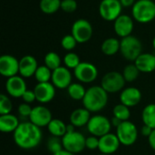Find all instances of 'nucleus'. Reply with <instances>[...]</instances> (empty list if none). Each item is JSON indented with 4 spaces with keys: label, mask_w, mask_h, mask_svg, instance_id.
Returning <instances> with one entry per match:
<instances>
[{
    "label": "nucleus",
    "mask_w": 155,
    "mask_h": 155,
    "mask_svg": "<svg viewBox=\"0 0 155 155\" xmlns=\"http://www.w3.org/2000/svg\"><path fill=\"white\" fill-rule=\"evenodd\" d=\"M43 138L42 130L33 123H20L14 132V141L15 144L23 150H31L37 147Z\"/></svg>",
    "instance_id": "nucleus-1"
},
{
    "label": "nucleus",
    "mask_w": 155,
    "mask_h": 155,
    "mask_svg": "<svg viewBox=\"0 0 155 155\" xmlns=\"http://www.w3.org/2000/svg\"><path fill=\"white\" fill-rule=\"evenodd\" d=\"M82 102L84 107L89 112H100L108 104V93L101 85H94L86 90Z\"/></svg>",
    "instance_id": "nucleus-2"
},
{
    "label": "nucleus",
    "mask_w": 155,
    "mask_h": 155,
    "mask_svg": "<svg viewBox=\"0 0 155 155\" xmlns=\"http://www.w3.org/2000/svg\"><path fill=\"white\" fill-rule=\"evenodd\" d=\"M132 15L135 21L147 24L155 18V3L153 0H138L132 7Z\"/></svg>",
    "instance_id": "nucleus-3"
},
{
    "label": "nucleus",
    "mask_w": 155,
    "mask_h": 155,
    "mask_svg": "<svg viewBox=\"0 0 155 155\" xmlns=\"http://www.w3.org/2000/svg\"><path fill=\"white\" fill-rule=\"evenodd\" d=\"M142 50L143 45L137 37L131 35L122 38L120 45V53L126 60L134 62L142 54Z\"/></svg>",
    "instance_id": "nucleus-4"
},
{
    "label": "nucleus",
    "mask_w": 155,
    "mask_h": 155,
    "mask_svg": "<svg viewBox=\"0 0 155 155\" xmlns=\"http://www.w3.org/2000/svg\"><path fill=\"white\" fill-rule=\"evenodd\" d=\"M85 141L86 137H84V134L76 131L67 132L62 137L64 149L74 154L80 153L86 148Z\"/></svg>",
    "instance_id": "nucleus-5"
},
{
    "label": "nucleus",
    "mask_w": 155,
    "mask_h": 155,
    "mask_svg": "<svg viewBox=\"0 0 155 155\" xmlns=\"http://www.w3.org/2000/svg\"><path fill=\"white\" fill-rule=\"evenodd\" d=\"M121 143V144L124 146H131L138 139V130L136 125L130 122L124 121L117 128L115 134Z\"/></svg>",
    "instance_id": "nucleus-6"
},
{
    "label": "nucleus",
    "mask_w": 155,
    "mask_h": 155,
    "mask_svg": "<svg viewBox=\"0 0 155 155\" xmlns=\"http://www.w3.org/2000/svg\"><path fill=\"white\" fill-rule=\"evenodd\" d=\"M125 79L123 74L115 71L109 72L105 74L101 81V86L108 93L114 94L122 92L125 85Z\"/></svg>",
    "instance_id": "nucleus-7"
},
{
    "label": "nucleus",
    "mask_w": 155,
    "mask_h": 155,
    "mask_svg": "<svg viewBox=\"0 0 155 155\" xmlns=\"http://www.w3.org/2000/svg\"><path fill=\"white\" fill-rule=\"evenodd\" d=\"M86 126L88 132L92 135L98 138L109 134L112 129L111 120H109L106 116L101 114H95L92 116Z\"/></svg>",
    "instance_id": "nucleus-8"
},
{
    "label": "nucleus",
    "mask_w": 155,
    "mask_h": 155,
    "mask_svg": "<svg viewBox=\"0 0 155 155\" xmlns=\"http://www.w3.org/2000/svg\"><path fill=\"white\" fill-rule=\"evenodd\" d=\"M123 5L120 0H102L99 5V14L105 21H115L122 15Z\"/></svg>",
    "instance_id": "nucleus-9"
},
{
    "label": "nucleus",
    "mask_w": 155,
    "mask_h": 155,
    "mask_svg": "<svg viewBox=\"0 0 155 155\" xmlns=\"http://www.w3.org/2000/svg\"><path fill=\"white\" fill-rule=\"evenodd\" d=\"M93 32L91 23L84 18L77 19L72 25V35L79 44L88 42L93 35Z\"/></svg>",
    "instance_id": "nucleus-10"
},
{
    "label": "nucleus",
    "mask_w": 155,
    "mask_h": 155,
    "mask_svg": "<svg viewBox=\"0 0 155 155\" xmlns=\"http://www.w3.org/2000/svg\"><path fill=\"white\" fill-rule=\"evenodd\" d=\"M75 78L84 84L93 83L98 76V70L96 66L88 62H81L80 64L74 70Z\"/></svg>",
    "instance_id": "nucleus-11"
},
{
    "label": "nucleus",
    "mask_w": 155,
    "mask_h": 155,
    "mask_svg": "<svg viewBox=\"0 0 155 155\" xmlns=\"http://www.w3.org/2000/svg\"><path fill=\"white\" fill-rule=\"evenodd\" d=\"M31 123L36 126L43 128L47 127L50 122L53 120V115L51 111L44 105H36L33 107L32 113L29 116Z\"/></svg>",
    "instance_id": "nucleus-12"
},
{
    "label": "nucleus",
    "mask_w": 155,
    "mask_h": 155,
    "mask_svg": "<svg viewBox=\"0 0 155 155\" xmlns=\"http://www.w3.org/2000/svg\"><path fill=\"white\" fill-rule=\"evenodd\" d=\"M0 74L4 77L10 78L19 74V60L10 54L0 57Z\"/></svg>",
    "instance_id": "nucleus-13"
},
{
    "label": "nucleus",
    "mask_w": 155,
    "mask_h": 155,
    "mask_svg": "<svg viewBox=\"0 0 155 155\" xmlns=\"http://www.w3.org/2000/svg\"><path fill=\"white\" fill-rule=\"evenodd\" d=\"M72 73L65 66H60L52 73V84L58 89H67L72 84Z\"/></svg>",
    "instance_id": "nucleus-14"
},
{
    "label": "nucleus",
    "mask_w": 155,
    "mask_h": 155,
    "mask_svg": "<svg viewBox=\"0 0 155 155\" xmlns=\"http://www.w3.org/2000/svg\"><path fill=\"white\" fill-rule=\"evenodd\" d=\"M36 101L40 104H47L55 96V86L50 83H37L34 88Z\"/></svg>",
    "instance_id": "nucleus-15"
},
{
    "label": "nucleus",
    "mask_w": 155,
    "mask_h": 155,
    "mask_svg": "<svg viewBox=\"0 0 155 155\" xmlns=\"http://www.w3.org/2000/svg\"><path fill=\"white\" fill-rule=\"evenodd\" d=\"M5 90L8 95L12 97H15V98L22 97L24 93L27 90L26 84H25L24 77L15 75V76L7 78L5 82Z\"/></svg>",
    "instance_id": "nucleus-16"
},
{
    "label": "nucleus",
    "mask_w": 155,
    "mask_h": 155,
    "mask_svg": "<svg viewBox=\"0 0 155 155\" xmlns=\"http://www.w3.org/2000/svg\"><path fill=\"white\" fill-rule=\"evenodd\" d=\"M134 20L128 15H121L114 23V29L115 34L124 38L132 35L134 30Z\"/></svg>",
    "instance_id": "nucleus-17"
},
{
    "label": "nucleus",
    "mask_w": 155,
    "mask_h": 155,
    "mask_svg": "<svg viewBox=\"0 0 155 155\" xmlns=\"http://www.w3.org/2000/svg\"><path fill=\"white\" fill-rule=\"evenodd\" d=\"M121 143L114 134H107L99 138V148L101 153L104 154H113L120 147Z\"/></svg>",
    "instance_id": "nucleus-18"
},
{
    "label": "nucleus",
    "mask_w": 155,
    "mask_h": 155,
    "mask_svg": "<svg viewBox=\"0 0 155 155\" xmlns=\"http://www.w3.org/2000/svg\"><path fill=\"white\" fill-rule=\"evenodd\" d=\"M142 92L136 87L124 88L120 94L121 104L128 106L129 108L136 106L142 100Z\"/></svg>",
    "instance_id": "nucleus-19"
},
{
    "label": "nucleus",
    "mask_w": 155,
    "mask_h": 155,
    "mask_svg": "<svg viewBox=\"0 0 155 155\" xmlns=\"http://www.w3.org/2000/svg\"><path fill=\"white\" fill-rule=\"evenodd\" d=\"M37 68V60L33 55H25L19 60V74L24 78L35 76Z\"/></svg>",
    "instance_id": "nucleus-20"
},
{
    "label": "nucleus",
    "mask_w": 155,
    "mask_h": 155,
    "mask_svg": "<svg viewBox=\"0 0 155 155\" xmlns=\"http://www.w3.org/2000/svg\"><path fill=\"white\" fill-rule=\"evenodd\" d=\"M134 64L141 73H152L155 70V55L150 53H142L134 61Z\"/></svg>",
    "instance_id": "nucleus-21"
},
{
    "label": "nucleus",
    "mask_w": 155,
    "mask_h": 155,
    "mask_svg": "<svg viewBox=\"0 0 155 155\" xmlns=\"http://www.w3.org/2000/svg\"><path fill=\"white\" fill-rule=\"evenodd\" d=\"M91 112L84 107L77 108L70 114V124L74 127H83L87 125L91 119Z\"/></svg>",
    "instance_id": "nucleus-22"
},
{
    "label": "nucleus",
    "mask_w": 155,
    "mask_h": 155,
    "mask_svg": "<svg viewBox=\"0 0 155 155\" xmlns=\"http://www.w3.org/2000/svg\"><path fill=\"white\" fill-rule=\"evenodd\" d=\"M19 124L20 123L18 118L12 114L0 115V131L2 133H14Z\"/></svg>",
    "instance_id": "nucleus-23"
},
{
    "label": "nucleus",
    "mask_w": 155,
    "mask_h": 155,
    "mask_svg": "<svg viewBox=\"0 0 155 155\" xmlns=\"http://www.w3.org/2000/svg\"><path fill=\"white\" fill-rule=\"evenodd\" d=\"M120 45L121 41H119L117 38L110 37L105 39L101 45V50L105 55H114L118 52H120Z\"/></svg>",
    "instance_id": "nucleus-24"
},
{
    "label": "nucleus",
    "mask_w": 155,
    "mask_h": 155,
    "mask_svg": "<svg viewBox=\"0 0 155 155\" xmlns=\"http://www.w3.org/2000/svg\"><path fill=\"white\" fill-rule=\"evenodd\" d=\"M67 124L61 119H53L47 125V130L52 136L62 138L67 132Z\"/></svg>",
    "instance_id": "nucleus-25"
},
{
    "label": "nucleus",
    "mask_w": 155,
    "mask_h": 155,
    "mask_svg": "<svg viewBox=\"0 0 155 155\" xmlns=\"http://www.w3.org/2000/svg\"><path fill=\"white\" fill-rule=\"evenodd\" d=\"M142 120L143 124L155 129V104H149L143 108Z\"/></svg>",
    "instance_id": "nucleus-26"
},
{
    "label": "nucleus",
    "mask_w": 155,
    "mask_h": 155,
    "mask_svg": "<svg viewBox=\"0 0 155 155\" xmlns=\"http://www.w3.org/2000/svg\"><path fill=\"white\" fill-rule=\"evenodd\" d=\"M67 94L69 97L73 100L83 101L86 94V89L80 83H72L67 88Z\"/></svg>",
    "instance_id": "nucleus-27"
},
{
    "label": "nucleus",
    "mask_w": 155,
    "mask_h": 155,
    "mask_svg": "<svg viewBox=\"0 0 155 155\" xmlns=\"http://www.w3.org/2000/svg\"><path fill=\"white\" fill-rule=\"evenodd\" d=\"M62 0H40L39 7L44 14L52 15L61 9Z\"/></svg>",
    "instance_id": "nucleus-28"
},
{
    "label": "nucleus",
    "mask_w": 155,
    "mask_h": 155,
    "mask_svg": "<svg viewBox=\"0 0 155 155\" xmlns=\"http://www.w3.org/2000/svg\"><path fill=\"white\" fill-rule=\"evenodd\" d=\"M113 114L114 117L120 119L121 121L124 122V121H129L130 117H131V112H130V108L123 104H116L114 109H113Z\"/></svg>",
    "instance_id": "nucleus-29"
},
{
    "label": "nucleus",
    "mask_w": 155,
    "mask_h": 155,
    "mask_svg": "<svg viewBox=\"0 0 155 155\" xmlns=\"http://www.w3.org/2000/svg\"><path fill=\"white\" fill-rule=\"evenodd\" d=\"M45 65L54 71L61 66V58L55 52H49L45 56Z\"/></svg>",
    "instance_id": "nucleus-30"
},
{
    "label": "nucleus",
    "mask_w": 155,
    "mask_h": 155,
    "mask_svg": "<svg viewBox=\"0 0 155 155\" xmlns=\"http://www.w3.org/2000/svg\"><path fill=\"white\" fill-rule=\"evenodd\" d=\"M52 73L53 71L46 65H40L35 74V78L38 83H47L52 79Z\"/></svg>",
    "instance_id": "nucleus-31"
},
{
    "label": "nucleus",
    "mask_w": 155,
    "mask_h": 155,
    "mask_svg": "<svg viewBox=\"0 0 155 155\" xmlns=\"http://www.w3.org/2000/svg\"><path fill=\"white\" fill-rule=\"evenodd\" d=\"M140 73L141 72L139 71V69L136 67V65L134 64H130L124 68L123 75L126 82L131 83V82L135 81L138 78Z\"/></svg>",
    "instance_id": "nucleus-32"
},
{
    "label": "nucleus",
    "mask_w": 155,
    "mask_h": 155,
    "mask_svg": "<svg viewBox=\"0 0 155 155\" xmlns=\"http://www.w3.org/2000/svg\"><path fill=\"white\" fill-rule=\"evenodd\" d=\"M46 147H47V150H48L52 154H54V153H58V152H61L62 150H64L62 138H60V137H55V136L50 137V138L47 140Z\"/></svg>",
    "instance_id": "nucleus-33"
},
{
    "label": "nucleus",
    "mask_w": 155,
    "mask_h": 155,
    "mask_svg": "<svg viewBox=\"0 0 155 155\" xmlns=\"http://www.w3.org/2000/svg\"><path fill=\"white\" fill-rule=\"evenodd\" d=\"M64 63L65 67H67L68 69H75L81 63L80 61V57L78 56L77 54L73 53V52H69L67 53L64 57Z\"/></svg>",
    "instance_id": "nucleus-34"
},
{
    "label": "nucleus",
    "mask_w": 155,
    "mask_h": 155,
    "mask_svg": "<svg viewBox=\"0 0 155 155\" xmlns=\"http://www.w3.org/2000/svg\"><path fill=\"white\" fill-rule=\"evenodd\" d=\"M13 109V104L9 97L5 94L0 95V115L11 114Z\"/></svg>",
    "instance_id": "nucleus-35"
},
{
    "label": "nucleus",
    "mask_w": 155,
    "mask_h": 155,
    "mask_svg": "<svg viewBox=\"0 0 155 155\" xmlns=\"http://www.w3.org/2000/svg\"><path fill=\"white\" fill-rule=\"evenodd\" d=\"M78 43H77V41H76V39L74 37V35L71 34V35H64L63 38H62V40H61V45H62V47L64 49V50H66V51H72L75 46H76V45H77Z\"/></svg>",
    "instance_id": "nucleus-36"
},
{
    "label": "nucleus",
    "mask_w": 155,
    "mask_h": 155,
    "mask_svg": "<svg viewBox=\"0 0 155 155\" xmlns=\"http://www.w3.org/2000/svg\"><path fill=\"white\" fill-rule=\"evenodd\" d=\"M61 9L66 13H73L77 9V2L75 0H62Z\"/></svg>",
    "instance_id": "nucleus-37"
},
{
    "label": "nucleus",
    "mask_w": 155,
    "mask_h": 155,
    "mask_svg": "<svg viewBox=\"0 0 155 155\" xmlns=\"http://www.w3.org/2000/svg\"><path fill=\"white\" fill-rule=\"evenodd\" d=\"M85 147L88 150L94 151V150H98L99 148V138L94 135H91L86 138L85 141Z\"/></svg>",
    "instance_id": "nucleus-38"
},
{
    "label": "nucleus",
    "mask_w": 155,
    "mask_h": 155,
    "mask_svg": "<svg viewBox=\"0 0 155 155\" xmlns=\"http://www.w3.org/2000/svg\"><path fill=\"white\" fill-rule=\"evenodd\" d=\"M32 110H33V107H31L30 104H26V103H23V104H19V106L17 108V111H18V114H20V116L25 117V118L30 116Z\"/></svg>",
    "instance_id": "nucleus-39"
},
{
    "label": "nucleus",
    "mask_w": 155,
    "mask_h": 155,
    "mask_svg": "<svg viewBox=\"0 0 155 155\" xmlns=\"http://www.w3.org/2000/svg\"><path fill=\"white\" fill-rule=\"evenodd\" d=\"M22 99L24 100V103H26V104H32L34 103L35 101H36V96H35V94L34 92V90H26L23 96H22Z\"/></svg>",
    "instance_id": "nucleus-40"
},
{
    "label": "nucleus",
    "mask_w": 155,
    "mask_h": 155,
    "mask_svg": "<svg viewBox=\"0 0 155 155\" xmlns=\"http://www.w3.org/2000/svg\"><path fill=\"white\" fill-rule=\"evenodd\" d=\"M153 130V129L151 128L150 126H147V125L143 124V126L142 129H141V134H142V135H143V136H145V137H149L150 134H152Z\"/></svg>",
    "instance_id": "nucleus-41"
},
{
    "label": "nucleus",
    "mask_w": 155,
    "mask_h": 155,
    "mask_svg": "<svg viewBox=\"0 0 155 155\" xmlns=\"http://www.w3.org/2000/svg\"><path fill=\"white\" fill-rule=\"evenodd\" d=\"M148 143L150 147L155 151V129L153 130L152 134H150V136L148 137Z\"/></svg>",
    "instance_id": "nucleus-42"
},
{
    "label": "nucleus",
    "mask_w": 155,
    "mask_h": 155,
    "mask_svg": "<svg viewBox=\"0 0 155 155\" xmlns=\"http://www.w3.org/2000/svg\"><path fill=\"white\" fill-rule=\"evenodd\" d=\"M120 2H121L123 7L127 8V7H131V6L133 7L136 1L135 0H120Z\"/></svg>",
    "instance_id": "nucleus-43"
},
{
    "label": "nucleus",
    "mask_w": 155,
    "mask_h": 155,
    "mask_svg": "<svg viewBox=\"0 0 155 155\" xmlns=\"http://www.w3.org/2000/svg\"><path fill=\"white\" fill-rule=\"evenodd\" d=\"M122 123H123V121H121L120 119H118V118H116V117H114V116H113V118L111 119L112 126H114L115 128H117Z\"/></svg>",
    "instance_id": "nucleus-44"
},
{
    "label": "nucleus",
    "mask_w": 155,
    "mask_h": 155,
    "mask_svg": "<svg viewBox=\"0 0 155 155\" xmlns=\"http://www.w3.org/2000/svg\"><path fill=\"white\" fill-rule=\"evenodd\" d=\"M53 155H75L74 153H70V152H68V151H66V150H62L61 152H58V153H54V154Z\"/></svg>",
    "instance_id": "nucleus-45"
},
{
    "label": "nucleus",
    "mask_w": 155,
    "mask_h": 155,
    "mask_svg": "<svg viewBox=\"0 0 155 155\" xmlns=\"http://www.w3.org/2000/svg\"><path fill=\"white\" fill-rule=\"evenodd\" d=\"M153 47H154L155 49V37L153 38Z\"/></svg>",
    "instance_id": "nucleus-46"
},
{
    "label": "nucleus",
    "mask_w": 155,
    "mask_h": 155,
    "mask_svg": "<svg viewBox=\"0 0 155 155\" xmlns=\"http://www.w3.org/2000/svg\"><path fill=\"white\" fill-rule=\"evenodd\" d=\"M99 155H112V154H104V153H101V154Z\"/></svg>",
    "instance_id": "nucleus-47"
}]
</instances>
